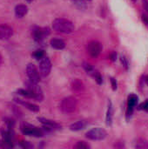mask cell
I'll return each mask as SVG.
<instances>
[{"label": "cell", "instance_id": "obj_1", "mask_svg": "<svg viewBox=\"0 0 148 149\" xmlns=\"http://www.w3.org/2000/svg\"><path fill=\"white\" fill-rule=\"evenodd\" d=\"M52 28L54 31L61 33H72L74 31V24L68 19L65 18H56L52 22Z\"/></svg>", "mask_w": 148, "mask_h": 149}, {"label": "cell", "instance_id": "obj_2", "mask_svg": "<svg viewBox=\"0 0 148 149\" xmlns=\"http://www.w3.org/2000/svg\"><path fill=\"white\" fill-rule=\"evenodd\" d=\"M77 106H78V103H77V100L75 98L67 97V98H65L61 101L60 109L64 113L69 114V113H72L76 111Z\"/></svg>", "mask_w": 148, "mask_h": 149}, {"label": "cell", "instance_id": "obj_3", "mask_svg": "<svg viewBox=\"0 0 148 149\" xmlns=\"http://www.w3.org/2000/svg\"><path fill=\"white\" fill-rule=\"evenodd\" d=\"M25 86H26V89L30 92V93L31 95V99H34L37 101L43 100V99H44L43 92H42L41 88L37 85V83H34L30 80V81L25 82Z\"/></svg>", "mask_w": 148, "mask_h": 149}, {"label": "cell", "instance_id": "obj_4", "mask_svg": "<svg viewBox=\"0 0 148 149\" xmlns=\"http://www.w3.org/2000/svg\"><path fill=\"white\" fill-rule=\"evenodd\" d=\"M21 131L24 134L29 136H35V137H42L44 135V132L42 129L31 126L27 123H24L21 125Z\"/></svg>", "mask_w": 148, "mask_h": 149}, {"label": "cell", "instance_id": "obj_5", "mask_svg": "<svg viewBox=\"0 0 148 149\" xmlns=\"http://www.w3.org/2000/svg\"><path fill=\"white\" fill-rule=\"evenodd\" d=\"M85 135H86L87 139L92 140V141H102L106 137L107 133L106 130H104L102 128L96 127V128H93V129L88 131Z\"/></svg>", "mask_w": 148, "mask_h": 149}, {"label": "cell", "instance_id": "obj_6", "mask_svg": "<svg viewBox=\"0 0 148 149\" xmlns=\"http://www.w3.org/2000/svg\"><path fill=\"white\" fill-rule=\"evenodd\" d=\"M51 70V62L50 58L44 56L39 62V72L42 77H47Z\"/></svg>", "mask_w": 148, "mask_h": 149}, {"label": "cell", "instance_id": "obj_7", "mask_svg": "<svg viewBox=\"0 0 148 149\" xmlns=\"http://www.w3.org/2000/svg\"><path fill=\"white\" fill-rule=\"evenodd\" d=\"M84 69L85 70L86 73L88 75H90L92 78H93L95 79V81L99 84V85H101L103 83V79H102V76L101 74L99 73V72L95 69L92 65L88 64V63H84Z\"/></svg>", "mask_w": 148, "mask_h": 149}, {"label": "cell", "instance_id": "obj_8", "mask_svg": "<svg viewBox=\"0 0 148 149\" xmlns=\"http://www.w3.org/2000/svg\"><path fill=\"white\" fill-rule=\"evenodd\" d=\"M26 73L29 79L34 83H38L40 80V72H38V68L33 64H28L26 67Z\"/></svg>", "mask_w": 148, "mask_h": 149}, {"label": "cell", "instance_id": "obj_9", "mask_svg": "<svg viewBox=\"0 0 148 149\" xmlns=\"http://www.w3.org/2000/svg\"><path fill=\"white\" fill-rule=\"evenodd\" d=\"M86 50H87V52L92 57L96 58L100 54L102 51V45L98 41H91L90 43H88L86 46Z\"/></svg>", "mask_w": 148, "mask_h": 149}, {"label": "cell", "instance_id": "obj_10", "mask_svg": "<svg viewBox=\"0 0 148 149\" xmlns=\"http://www.w3.org/2000/svg\"><path fill=\"white\" fill-rule=\"evenodd\" d=\"M50 34L49 28H40V27H35L32 30V37L36 41H41L44 39L46 36Z\"/></svg>", "mask_w": 148, "mask_h": 149}, {"label": "cell", "instance_id": "obj_11", "mask_svg": "<svg viewBox=\"0 0 148 149\" xmlns=\"http://www.w3.org/2000/svg\"><path fill=\"white\" fill-rule=\"evenodd\" d=\"M13 34V30L7 24H0V39L7 40Z\"/></svg>", "mask_w": 148, "mask_h": 149}, {"label": "cell", "instance_id": "obj_12", "mask_svg": "<svg viewBox=\"0 0 148 149\" xmlns=\"http://www.w3.org/2000/svg\"><path fill=\"white\" fill-rule=\"evenodd\" d=\"M38 120L44 125V128L49 130H53V129H59L61 128V126L58 125V123H56L55 121H52V120H47V119H44V118H38Z\"/></svg>", "mask_w": 148, "mask_h": 149}, {"label": "cell", "instance_id": "obj_13", "mask_svg": "<svg viewBox=\"0 0 148 149\" xmlns=\"http://www.w3.org/2000/svg\"><path fill=\"white\" fill-rule=\"evenodd\" d=\"M138 103V97L134 94H132L128 97V103H127V116H131L133 114V108Z\"/></svg>", "mask_w": 148, "mask_h": 149}, {"label": "cell", "instance_id": "obj_14", "mask_svg": "<svg viewBox=\"0 0 148 149\" xmlns=\"http://www.w3.org/2000/svg\"><path fill=\"white\" fill-rule=\"evenodd\" d=\"M28 12V7L25 4H18L15 8V14L17 17H24Z\"/></svg>", "mask_w": 148, "mask_h": 149}, {"label": "cell", "instance_id": "obj_15", "mask_svg": "<svg viewBox=\"0 0 148 149\" xmlns=\"http://www.w3.org/2000/svg\"><path fill=\"white\" fill-rule=\"evenodd\" d=\"M15 100H16L17 103L23 105V106L25 107L27 109H29V110H31V111H32V112H36V113H37V112L39 111V107H38L37 105H34V104L30 103V102H26V101L22 100H20V99H15Z\"/></svg>", "mask_w": 148, "mask_h": 149}, {"label": "cell", "instance_id": "obj_16", "mask_svg": "<svg viewBox=\"0 0 148 149\" xmlns=\"http://www.w3.org/2000/svg\"><path fill=\"white\" fill-rule=\"evenodd\" d=\"M51 45L52 48H54L56 50H62L65 47V43L62 39L53 38L51 40Z\"/></svg>", "mask_w": 148, "mask_h": 149}, {"label": "cell", "instance_id": "obj_17", "mask_svg": "<svg viewBox=\"0 0 148 149\" xmlns=\"http://www.w3.org/2000/svg\"><path fill=\"white\" fill-rule=\"evenodd\" d=\"M86 126V122L84 121V120H79V121H77L75 123H73L72 125L70 126V129L72 131H79V130H82Z\"/></svg>", "mask_w": 148, "mask_h": 149}, {"label": "cell", "instance_id": "obj_18", "mask_svg": "<svg viewBox=\"0 0 148 149\" xmlns=\"http://www.w3.org/2000/svg\"><path fill=\"white\" fill-rule=\"evenodd\" d=\"M135 148L137 149H147L148 141L143 138H140L135 142Z\"/></svg>", "mask_w": 148, "mask_h": 149}, {"label": "cell", "instance_id": "obj_19", "mask_svg": "<svg viewBox=\"0 0 148 149\" xmlns=\"http://www.w3.org/2000/svg\"><path fill=\"white\" fill-rule=\"evenodd\" d=\"M113 114V105H112L111 102H109V107H108V110H107V113H106V124H107V126H111L112 125Z\"/></svg>", "mask_w": 148, "mask_h": 149}, {"label": "cell", "instance_id": "obj_20", "mask_svg": "<svg viewBox=\"0 0 148 149\" xmlns=\"http://www.w3.org/2000/svg\"><path fill=\"white\" fill-rule=\"evenodd\" d=\"M82 87H83V85H82V83L80 81H79V80L73 81V83H72V89H73V91L79 92V91H81Z\"/></svg>", "mask_w": 148, "mask_h": 149}, {"label": "cell", "instance_id": "obj_21", "mask_svg": "<svg viewBox=\"0 0 148 149\" xmlns=\"http://www.w3.org/2000/svg\"><path fill=\"white\" fill-rule=\"evenodd\" d=\"M32 56H33L36 59L40 60V59L44 56V51H43V50H40V49H39V50L35 51V52H33Z\"/></svg>", "mask_w": 148, "mask_h": 149}, {"label": "cell", "instance_id": "obj_22", "mask_svg": "<svg viewBox=\"0 0 148 149\" xmlns=\"http://www.w3.org/2000/svg\"><path fill=\"white\" fill-rule=\"evenodd\" d=\"M72 1L80 9H85V6H86V3H85V0H72Z\"/></svg>", "mask_w": 148, "mask_h": 149}, {"label": "cell", "instance_id": "obj_23", "mask_svg": "<svg viewBox=\"0 0 148 149\" xmlns=\"http://www.w3.org/2000/svg\"><path fill=\"white\" fill-rule=\"evenodd\" d=\"M17 93H18L20 95L24 96V97H26V98H30V99H31V95L30 92H29L27 89H26V90H24V89H19V90L17 91Z\"/></svg>", "mask_w": 148, "mask_h": 149}, {"label": "cell", "instance_id": "obj_24", "mask_svg": "<svg viewBox=\"0 0 148 149\" xmlns=\"http://www.w3.org/2000/svg\"><path fill=\"white\" fill-rule=\"evenodd\" d=\"M89 148H90V146H89L88 144H86L85 141H79V142H78L77 145L75 146V148L78 149H86Z\"/></svg>", "mask_w": 148, "mask_h": 149}, {"label": "cell", "instance_id": "obj_25", "mask_svg": "<svg viewBox=\"0 0 148 149\" xmlns=\"http://www.w3.org/2000/svg\"><path fill=\"white\" fill-rule=\"evenodd\" d=\"M120 60H121V63L123 64V65H124L126 69H128V61H127L126 58L125 56H121Z\"/></svg>", "mask_w": 148, "mask_h": 149}, {"label": "cell", "instance_id": "obj_26", "mask_svg": "<svg viewBox=\"0 0 148 149\" xmlns=\"http://www.w3.org/2000/svg\"><path fill=\"white\" fill-rule=\"evenodd\" d=\"M5 123L7 124V126H8V127L9 128H12L13 127H14V124H15V122H14V120H10V119H5Z\"/></svg>", "mask_w": 148, "mask_h": 149}, {"label": "cell", "instance_id": "obj_27", "mask_svg": "<svg viewBox=\"0 0 148 149\" xmlns=\"http://www.w3.org/2000/svg\"><path fill=\"white\" fill-rule=\"evenodd\" d=\"M111 83H112V86H113V89L115 91L117 89V81L114 78H111Z\"/></svg>", "mask_w": 148, "mask_h": 149}, {"label": "cell", "instance_id": "obj_28", "mask_svg": "<svg viewBox=\"0 0 148 149\" xmlns=\"http://www.w3.org/2000/svg\"><path fill=\"white\" fill-rule=\"evenodd\" d=\"M21 146L23 148H32V146L31 144H29V142H27V141H23Z\"/></svg>", "mask_w": 148, "mask_h": 149}, {"label": "cell", "instance_id": "obj_29", "mask_svg": "<svg viewBox=\"0 0 148 149\" xmlns=\"http://www.w3.org/2000/svg\"><path fill=\"white\" fill-rule=\"evenodd\" d=\"M141 108L144 109V110H146V111H148V100L145 102V103H143V104L141 105Z\"/></svg>", "mask_w": 148, "mask_h": 149}, {"label": "cell", "instance_id": "obj_30", "mask_svg": "<svg viewBox=\"0 0 148 149\" xmlns=\"http://www.w3.org/2000/svg\"><path fill=\"white\" fill-rule=\"evenodd\" d=\"M143 6H144L145 10H147V12L148 13V1L147 0H143Z\"/></svg>", "mask_w": 148, "mask_h": 149}, {"label": "cell", "instance_id": "obj_31", "mask_svg": "<svg viewBox=\"0 0 148 149\" xmlns=\"http://www.w3.org/2000/svg\"><path fill=\"white\" fill-rule=\"evenodd\" d=\"M116 57H117V54H116L115 52H113V53L111 54V56H110V58H111L112 61H114V60L116 59Z\"/></svg>", "mask_w": 148, "mask_h": 149}, {"label": "cell", "instance_id": "obj_32", "mask_svg": "<svg viewBox=\"0 0 148 149\" xmlns=\"http://www.w3.org/2000/svg\"><path fill=\"white\" fill-rule=\"evenodd\" d=\"M142 19H143V21H144L147 24H148V16H147V15H143V16H142Z\"/></svg>", "mask_w": 148, "mask_h": 149}, {"label": "cell", "instance_id": "obj_33", "mask_svg": "<svg viewBox=\"0 0 148 149\" xmlns=\"http://www.w3.org/2000/svg\"><path fill=\"white\" fill-rule=\"evenodd\" d=\"M145 81H146V83L148 85V75L146 77V78H145Z\"/></svg>", "mask_w": 148, "mask_h": 149}, {"label": "cell", "instance_id": "obj_34", "mask_svg": "<svg viewBox=\"0 0 148 149\" xmlns=\"http://www.w3.org/2000/svg\"><path fill=\"white\" fill-rule=\"evenodd\" d=\"M2 61H3V58H2V55L0 54V65H1V63H2Z\"/></svg>", "mask_w": 148, "mask_h": 149}, {"label": "cell", "instance_id": "obj_35", "mask_svg": "<svg viewBox=\"0 0 148 149\" xmlns=\"http://www.w3.org/2000/svg\"><path fill=\"white\" fill-rule=\"evenodd\" d=\"M26 1H27V2H28V3H31V1H32V0H26Z\"/></svg>", "mask_w": 148, "mask_h": 149}, {"label": "cell", "instance_id": "obj_36", "mask_svg": "<svg viewBox=\"0 0 148 149\" xmlns=\"http://www.w3.org/2000/svg\"><path fill=\"white\" fill-rule=\"evenodd\" d=\"M133 2H136V0H133Z\"/></svg>", "mask_w": 148, "mask_h": 149}, {"label": "cell", "instance_id": "obj_37", "mask_svg": "<svg viewBox=\"0 0 148 149\" xmlns=\"http://www.w3.org/2000/svg\"><path fill=\"white\" fill-rule=\"evenodd\" d=\"M89 1H90V0H89Z\"/></svg>", "mask_w": 148, "mask_h": 149}]
</instances>
